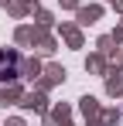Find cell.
I'll return each mask as SVG.
<instances>
[{
	"label": "cell",
	"mask_w": 123,
	"mask_h": 126,
	"mask_svg": "<svg viewBox=\"0 0 123 126\" xmlns=\"http://www.w3.org/2000/svg\"><path fill=\"white\" fill-rule=\"evenodd\" d=\"M17 65H20L17 51H0V82L3 79H14L17 75Z\"/></svg>",
	"instance_id": "1"
}]
</instances>
